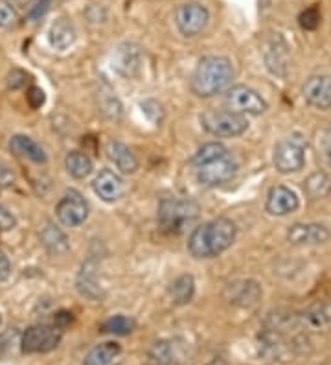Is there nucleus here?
Instances as JSON below:
<instances>
[{
	"label": "nucleus",
	"mask_w": 331,
	"mask_h": 365,
	"mask_svg": "<svg viewBox=\"0 0 331 365\" xmlns=\"http://www.w3.org/2000/svg\"><path fill=\"white\" fill-rule=\"evenodd\" d=\"M135 330V321L127 316H115L107 319L102 327L100 332L103 334H112V336H127Z\"/></svg>",
	"instance_id": "cd10ccee"
},
{
	"label": "nucleus",
	"mask_w": 331,
	"mask_h": 365,
	"mask_svg": "<svg viewBox=\"0 0 331 365\" xmlns=\"http://www.w3.org/2000/svg\"><path fill=\"white\" fill-rule=\"evenodd\" d=\"M15 223H17V220H15L14 214L9 212L6 207L0 205V229H4V231H8V229H14Z\"/></svg>",
	"instance_id": "f704fd0d"
},
{
	"label": "nucleus",
	"mask_w": 331,
	"mask_h": 365,
	"mask_svg": "<svg viewBox=\"0 0 331 365\" xmlns=\"http://www.w3.org/2000/svg\"><path fill=\"white\" fill-rule=\"evenodd\" d=\"M93 188L96 192V196L105 201V203H115V201H118L120 197L124 196L125 192L122 178L118 174H115V172H110V170H102L96 175V179L93 182Z\"/></svg>",
	"instance_id": "2eb2a0df"
},
{
	"label": "nucleus",
	"mask_w": 331,
	"mask_h": 365,
	"mask_svg": "<svg viewBox=\"0 0 331 365\" xmlns=\"http://www.w3.org/2000/svg\"><path fill=\"white\" fill-rule=\"evenodd\" d=\"M274 166L280 174H295L300 172L305 165V152L300 143H296L293 138L280 140L274 148Z\"/></svg>",
	"instance_id": "1a4fd4ad"
},
{
	"label": "nucleus",
	"mask_w": 331,
	"mask_h": 365,
	"mask_svg": "<svg viewBox=\"0 0 331 365\" xmlns=\"http://www.w3.org/2000/svg\"><path fill=\"white\" fill-rule=\"evenodd\" d=\"M201 209L191 200H162L159 205V222L169 232H182L188 223L194 222Z\"/></svg>",
	"instance_id": "7ed1b4c3"
},
{
	"label": "nucleus",
	"mask_w": 331,
	"mask_h": 365,
	"mask_svg": "<svg viewBox=\"0 0 331 365\" xmlns=\"http://www.w3.org/2000/svg\"><path fill=\"white\" fill-rule=\"evenodd\" d=\"M50 6H52V0H37L36 6H33V8L30 9V14H28V21H31V23L41 21L50 9Z\"/></svg>",
	"instance_id": "473e14b6"
},
{
	"label": "nucleus",
	"mask_w": 331,
	"mask_h": 365,
	"mask_svg": "<svg viewBox=\"0 0 331 365\" xmlns=\"http://www.w3.org/2000/svg\"><path fill=\"white\" fill-rule=\"evenodd\" d=\"M330 229L322 223H295L287 231V240L293 245H320L330 240Z\"/></svg>",
	"instance_id": "f8f14e48"
},
{
	"label": "nucleus",
	"mask_w": 331,
	"mask_h": 365,
	"mask_svg": "<svg viewBox=\"0 0 331 365\" xmlns=\"http://www.w3.org/2000/svg\"><path fill=\"white\" fill-rule=\"evenodd\" d=\"M208 365H226L225 361H221V360H216V361H210V364Z\"/></svg>",
	"instance_id": "ea45409f"
},
{
	"label": "nucleus",
	"mask_w": 331,
	"mask_h": 365,
	"mask_svg": "<svg viewBox=\"0 0 331 365\" xmlns=\"http://www.w3.org/2000/svg\"><path fill=\"white\" fill-rule=\"evenodd\" d=\"M28 81V74L24 71H21V68H14V71L9 72L8 74V87L9 89H22L24 85H26Z\"/></svg>",
	"instance_id": "2f4dec72"
},
{
	"label": "nucleus",
	"mask_w": 331,
	"mask_h": 365,
	"mask_svg": "<svg viewBox=\"0 0 331 365\" xmlns=\"http://www.w3.org/2000/svg\"><path fill=\"white\" fill-rule=\"evenodd\" d=\"M56 216L65 227H80L88 218V203L78 190H68L56 207Z\"/></svg>",
	"instance_id": "423d86ee"
},
{
	"label": "nucleus",
	"mask_w": 331,
	"mask_h": 365,
	"mask_svg": "<svg viewBox=\"0 0 331 365\" xmlns=\"http://www.w3.org/2000/svg\"><path fill=\"white\" fill-rule=\"evenodd\" d=\"M63 332L59 327L52 325H33L26 329L21 336V349L26 354H39L58 349L61 343Z\"/></svg>",
	"instance_id": "39448f33"
},
{
	"label": "nucleus",
	"mask_w": 331,
	"mask_h": 365,
	"mask_svg": "<svg viewBox=\"0 0 331 365\" xmlns=\"http://www.w3.org/2000/svg\"><path fill=\"white\" fill-rule=\"evenodd\" d=\"M107 157L110 159V163H115V166L122 174H135L138 170L137 155L125 144L115 143V140L107 144Z\"/></svg>",
	"instance_id": "aec40b11"
},
{
	"label": "nucleus",
	"mask_w": 331,
	"mask_h": 365,
	"mask_svg": "<svg viewBox=\"0 0 331 365\" xmlns=\"http://www.w3.org/2000/svg\"><path fill=\"white\" fill-rule=\"evenodd\" d=\"M225 103L228 111L239 113V115H263L267 111V102L256 91L248 89L245 85L232 87L226 94Z\"/></svg>",
	"instance_id": "6e6552de"
},
{
	"label": "nucleus",
	"mask_w": 331,
	"mask_h": 365,
	"mask_svg": "<svg viewBox=\"0 0 331 365\" xmlns=\"http://www.w3.org/2000/svg\"><path fill=\"white\" fill-rule=\"evenodd\" d=\"M19 21V14L15 6L9 0H0V28L9 30L14 28Z\"/></svg>",
	"instance_id": "c756f323"
},
{
	"label": "nucleus",
	"mask_w": 331,
	"mask_h": 365,
	"mask_svg": "<svg viewBox=\"0 0 331 365\" xmlns=\"http://www.w3.org/2000/svg\"><path fill=\"white\" fill-rule=\"evenodd\" d=\"M232 80H234V67L230 59L223 56H206L199 61L190 87L199 98H210L228 87Z\"/></svg>",
	"instance_id": "f03ea898"
},
{
	"label": "nucleus",
	"mask_w": 331,
	"mask_h": 365,
	"mask_svg": "<svg viewBox=\"0 0 331 365\" xmlns=\"http://www.w3.org/2000/svg\"><path fill=\"white\" fill-rule=\"evenodd\" d=\"M122 356V347L115 341H105L88 351L83 365H116Z\"/></svg>",
	"instance_id": "5701e85b"
},
{
	"label": "nucleus",
	"mask_w": 331,
	"mask_h": 365,
	"mask_svg": "<svg viewBox=\"0 0 331 365\" xmlns=\"http://www.w3.org/2000/svg\"><path fill=\"white\" fill-rule=\"evenodd\" d=\"M9 150L15 155L24 157V159L31 160V163H37V165H44L48 160L44 148L31 137H26V135H14L11 140H9Z\"/></svg>",
	"instance_id": "a211bd4d"
},
{
	"label": "nucleus",
	"mask_w": 331,
	"mask_h": 365,
	"mask_svg": "<svg viewBox=\"0 0 331 365\" xmlns=\"http://www.w3.org/2000/svg\"><path fill=\"white\" fill-rule=\"evenodd\" d=\"M208 21H210V14L199 2L182 4L175 11V24L184 37H195L203 34L204 28L208 26Z\"/></svg>",
	"instance_id": "0eeeda50"
},
{
	"label": "nucleus",
	"mask_w": 331,
	"mask_h": 365,
	"mask_svg": "<svg viewBox=\"0 0 331 365\" xmlns=\"http://www.w3.org/2000/svg\"><path fill=\"white\" fill-rule=\"evenodd\" d=\"M228 155V150H226L223 144L219 143H210V144H204L203 148H199L197 153L194 155L191 163L194 166H201V165H206L210 160H216L219 157H225Z\"/></svg>",
	"instance_id": "c85d7f7f"
},
{
	"label": "nucleus",
	"mask_w": 331,
	"mask_h": 365,
	"mask_svg": "<svg viewBox=\"0 0 331 365\" xmlns=\"http://www.w3.org/2000/svg\"><path fill=\"white\" fill-rule=\"evenodd\" d=\"M298 23H300V26L308 31L317 30V28L320 26V11H318L317 6L304 9L300 14V17H298Z\"/></svg>",
	"instance_id": "7c9ffc66"
},
{
	"label": "nucleus",
	"mask_w": 331,
	"mask_h": 365,
	"mask_svg": "<svg viewBox=\"0 0 331 365\" xmlns=\"http://www.w3.org/2000/svg\"><path fill=\"white\" fill-rule=\"evenodd\" d=\"M78 292L90 301H98L103 297L102 284L98 279V264L94 260H87L81 266V272L78 275Z\"/></svg>",
	"instance_id": "f3484780"
},
{
	"label": "nucleus",
	"mask_w": 331,
	"mask_h": 365,
	"mask_svg": "<svg viewBox=\"0 0 331 365\" xmlns=\"http://www.w3.org/2000/svg\"><path fill=\"white\" fill-rule=\"evenodd\" d=\"M287 50L289 48H287L285 41L278 34L265 46V65L274 76L283 78L287 74V67H289V52Z\"/></svg>",
	"instance_id": "dca6fc26"
},
{
	"label": "nucleus",
	"mask_w": 331,
	"mask_h": 365,
	"mask_svg": "<svg viewBox=\"0 0 331 365\" xmlns=\"http://www.w3.org/2000/svg\"><path fill=\"white\" fill-rule=\"evenodd\" d=\"M304 100L315 109L327 111L331 109V78L313 76L304 85Z\"/></svg>",
	"instance_id": "ddd939ff"
},
{
	"label": "nucleus",
	"mask_w": 331,
	"mask_h": 365,
	"mask_svg": "<svg viewBox=\"0 0 331 365\" xmlns=\"http://www.w3.org/2000/svg\"><path fill=\"white\" fill-rule=\"evenodd\" d=\"M201 124L216 137H239L248 130L245 115L234 111H206L201 115Z\"/></svg>",
	"instance_id": "20e7f679"
},
{
	"label": "nucleus",
	"mask_w": 331,
	"mask_h": 365,
	"mask_svg": "<svg viewBox=\"0 0 331 365\" xmlns=\"http://www.w3.org/2000/svg\"><path fill=\"white\" fill-rule=\"evenodd\" d=\"M298 207H300L298 196L287 187L270 188L269 196H267V203H265L267 212L273 214V216H287V214L298 210Z\"/></svg>",
	"instance_id": "4468645a"
},
{
	"label": "nucleus",
	"mask_w": 331,
	"mask_h": 365,
	"mask_svg": "<svg viewBox=\"0 0 331 365\" xmlns=\"http://www.w3.org/2000/svg\"><path fill=\"white\" fill-rule=\"evenodd\" d=\"M9 273H11V262H9L4 251H0V282H4Z\"/></svg>",
	"instance_id": "c9c22d12"
},
{
	"label": "nucleus",
	"mask_w": 331,
	"mask_h": 365,
	"mask_svg": "<svg viewBox=\"0 0 331 365\" xmlns=\"http://www.w3.org/2000/svg\"><path fill=\"white\" fill-rule=\"evenodd\" d=\"M322 365H327V364H322Z\"/></svg>",
	"instance_id": "79ce46f5"
},
{
	"label": "nucleus",
	"mask_w": 331,
	"mask_h": 365,
	"mask_svg": "<svg viewBox=\"0 0 331 365\" xmlns=\"http://www.w3.org/2000/svg\"><path fill=\"white\" fill-rule=\"evenodd\" d=\"M66 172L74 179H85L93 174V160L83 152H70L65 159Z\"/></svg>",
	"instance_id": "a878e982"
},
{
	"label": "nucleus",
	"mask_w": 331,
	"mask_h": 365,
	"mask_svg": "<svg viewBox=\"0 0 331 365\" xmlns=\"http://www.w3.org/2000/svg\"><path fill=\"white\" fill-rule=\"evenodd\" d=\"M304 190L311 200H324L331 194V178L326 172H313L305 179Z\"/></svg>",
	"instance_id": "393cba45"
},
{
	"label": "nucleus",
	"mask_w": 331,
	"mask_h": 365,
	"mask_svg": "<svg viewBox=\"0 0 331 365\" xmlns=\"http://www.w3.org/2000/svg\"><path fill=\"white\" fill-rule=\"evenodd\" d=\"M151 365H181L186 361V343L181 339H160L147 352Z\"/></svg>",
	"instance_id": "9b49d317"
},
{
	"label": "nucleus",
	"mask_w": 331,
	"mask_h": 365,
	"mask_svg": "<svg viewBox=\"0 0 331 365\" xmlns=\"http://www.w3.org/2000/svg\"><path fill=\"white\" fill-rule=\"evenodd\" d=\"M326 152H327V159H330V165H331V133L327 137V146H326Z\"/></svg>",
	"instance_id": "58836bf2"
},
{
	"label": "nucleus",
	"mask_w": 331,
	"mask_h": 365,
	"mask_svg": "<svg viewBox=\"0 0 331 365\" xmlns=\"http://www.w3.org/2000/svg\"><path fill=\"white\" fill-rule=\"evenodd\" d=\"M0 323H2V316H0Z\"/></svg>",
	"instance_id": "a19ab883"
},
{
	"label": "nucleus",
	"mask_w": 331,
	"mask_h": 365,
	"mask_svg": "<svg viewBox=\"0 0 331 365\" xmlns=\"http://www.w3.org/2000/svg\"><path fill=\"white\" fill-rule=\"evenodd\" d=\"M41 244L50 255H56V257H61V255L70 250V244H68V238H66L65 232L50 222L41 231Z\"/></svg>",
	"instance_id": "412c9836"
},
{
	"label": "nucleus",
	"mask_w": 331,
	"mask_h": 365,
	"mask_svg": "<svg viewBox=\"0 0 331 365\" xmlns=\"http://www.w3.org/2000/svg\"><path fill=\"white\" fill-rule=\"evenodd\" d=\"M236 170H238V165L228 153L225 157L210 160L206 165L197 166V181L204 187H217L234 178Z\"/></svg>",
	"instance_id": "9d476101"
},
{
	"label": "nucleus",
	"mask_w": 331,
	"mask_h": 365,
	"mask_svg": "<svg viewBox=\"0 0 331 365\" xmlns=\"http://www.w3.org/2000/svg\"><path fill=\"white\" fill-rule=\"evenodd\" d=\"M142 53L140 48L135 45H122L116 52L115 67L122 76H135L140 68Z\"/></svg>",
	"instance_id": "4be33fe9"
},
{
	"label": "nucleus",
	"mask_w": 331,
	"mask_h": 365,
	"mask_svg": "<svg viewBox=\"0 0 331 365\" xmlns=\"http://www.w3.org/2000/svg\"><path fill=\"white\" fill-rule=\"evenodd\" d=\"M238 227L228 218H216L191 232L188 250L195 259H214L234 244Z\"/></svg>",
	"instance_id": "f257e3e1"
},
{
	"label": "nucleus",
	"mask_w": 331,
	"mask_h": 365,
	"mask_svg": "<svg viewBox=\"0 0 331 365\" xmlns=\"http://www.w3.org/2000/svg\"><path fill=\"white\" fill-rule=\"evenodd\" d=\"M230 303L238 307H254L261 299V288L254 281H243L239 284H230Z\"/></svg>",
	"instance_id": "b1692460"
},
{
	"label": "nucleus",
	"mask_w": 331,
	"mask_h": 365,
	"mask_svg": "<svg viewBox=\"0 0 331 365\" xmlns=\"http://www.w3.org/2000/svg\"><path fill=\"white\" fill-rule=\"evenodd\" d=\"M169 294H172L173 303L175 304H188L194 299L195 294V282L194 277L191 275H182L179 277L175 282L172 284V289H169Z\"/></svg>",
	"instance_id": "bb28decb"
},
{
	"label": "nucleus",
	"mask_w": 331,
	"mask_h": 365,
	"mask_svg": "<svg viewBox=\"0 0 331 365\" xmlns=\"http://www.w3.org/2000/svg\"><path fill=\"white\" fill-rule=\"evenodd\" d=\"M72 319H74V317H72V314L70 312H65V310H63V312H59L58 316H56V327H59V329H65V327H68L72 323Z\"/></svg>",
	"instance_id": "e433bc0d"
},
{
	"label": "nucleus",
	"mask_w": 331,
	"mask_h": 365,
	"mask_svg": "<svg viewBox=\"0 0 331 365\" xmlns=\"http://www.w3.org/2000/svg\"><path fill=\"white\" fill-rule=\"evenodd\" d=\"M26 100L31 109H39L46 102V94H44V91L41 87H30L26 93Z\"/></svg>",
	"instance_id": "72a5a7b5"
},
{
	"label": "nucleus",
	"mask_w": 331,
	"mask_h": 365,
	"mask_svg": "<svg viewBox=\"0 0 331 365\" xmlns=\"http://www.w3.org/2000/svg\"><path fill=\"white\" fill-rule=\"evenodd\" d=\"M293 319H295V316H285V323H293ZM283 325L282 323H278V325H274L273 330H282Z\"/></svg>",
	"instance_id": "4c0bfd02"
},
{
	"label": "nucleus",
	"mask_w": 331,
	"mask_h": 365,
	"mask_svg": "<svg viewBox=\"0 0 331 365\" xmlns=\"http://www.w3.org/2000/svg\"><path fill=\"white\" fill-rule=\"evenodd\" d=\"M75 41V28L72 24L70 19L66 17H59L56 19L52 23L48 30V43L52 48L59 50H68L72 45H74Z\"/></svg>",
	"instance_id": "6ab92c4d"
}]
</instances>
